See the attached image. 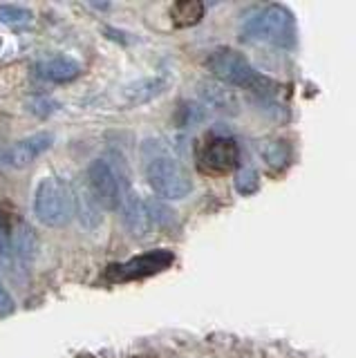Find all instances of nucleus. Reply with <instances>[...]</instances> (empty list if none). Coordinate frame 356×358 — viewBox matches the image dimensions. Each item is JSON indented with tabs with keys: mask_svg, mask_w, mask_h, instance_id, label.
I'll list each match as a JSON object with an SVG mask.
<instances>
[{
	"mask_svg": "<svg viewBox=\"0 0 356 358\" xmlns=\"http://www.w3.org/2000/svg\"><path fill=\"white\" fill-rule=\"evenodd\" d=\"M31 208L43 227H65L74 215V188H70L61 177H43L36 184Z\"/></svg>",
	"mask_w": 356,
	"mask_h": 358,
	"instance_id": "f257e3e1",
	"label": "nucleus"
},
{
	"mask_svg": "<svg viewBox=\"0 0 356 358\" xmlns=\"http://www.w3.org/2000/svg\"><path fill=\"white\" fill-rule=\"evenodd\" d=\"M208 72L215 78H220L222 83L236 85V87H247L253 92H271V81L266 76H262L255 67L244 59V56L236 50L222 48L215 50L208 56L206 61Z\"/></svg>",
	"mask_w": 356,
	"mask_h": 358,
	"instance_id": "f03ea898",
	"label": "nucleus"
},
{
	"mask_svg": "<svg viewBox=\"0 0 356 358\" xmlns=\"http://www.w3.org/2000/svg\"><path fill=\"white\" fill-rule=\"evenodd\" d=\"M244 41L266 38L278 48H292L296 43V22L294 14L283 5H269L255 11L251 18H247L242 27Z\"/></svg>",
	"mask_w": 356,
	"mask_h": 358,
	"instance_id": "7ed1b4c3",
	"label": "nucleus"
},
{
	"mask_svg": "<svg viewBox=\"0 0 356 358\" xmlns=\"http://www.w3.org/2000/svg\"><path fill=\"white\" fill-rule=\"evenodd\" d=\"M148 184L159 199H184L193 193V179L169 155H155L146 164Z\"/></svg>",
	"mask_w": 356,
	"mask_h": 358,
	"instance_id": "20e7f679",
	"label": "nucleus"
},
{
	"mask_svg": "<svg viewBox=\"0 0 356 358\" xmlns=\"http://www.w3.org/2000/svg\"><path fill=\"white\" fill-rule=\"evenodd\" d=\"M199 166L206 173L213 175H225L236 171L238 159H240V148L236 139L225 137V134H208V137L199 145Z\"/></svg>",
	"mask_w": 356,
	"mask_h": 358,
	"instance_id": "39448f33",
	"label": "nucleus"
},
{
	"mask_svg": "<svg viewBox=\"0 0 356 358\" xmlns=\"http://www.w3.org/2000/svg\"><path fill=\"white\" fill-rule=\"evenodd\" d=\"M87 188L92 190V195L101 204V208L115 210L121 206L124 186H121L117 171L106 159H94L87 166Z\"/></svg>",
	"mask_w": 356,
	"mask_h": 358,
	"instance_id": "423d86ee",
	"label": "nucleus"
},
{
	"mask_svg": "<svg viewBox=\"0 0 356 358\" xmlns=\"http://www.w3.org/2000/svg\"><path fill=\"white\" fill-rule=\"evenodd\" d=\"M54 143L52 132H34L29 137L16 141L14 145L5 148V166L23 171V168L31 166L43 152H48Z\"/></svg>",
	"mask_w": 356,
	"mask_h": 358,
	"instance_id": "0eeeda50",
	"label": "nucleus"
},
{
	"mask_svg": "<svg viewBox=\"0 0 356 358\" xmlns=\"http://www.w3.org/2000/svg\"><path fill=\"white\" fill-rule=\"evenodd\" d=\"M121 220H124L126 229L135 235V238H143L150 231V217L146 210V199H141L135 190L124 188V199H121Z\"/></svg>",
	"mask_w": 356,
	"mask_h": 358,
	"instance_id": "6e6552de",
	"label": "nucleus"
},
{
	"mask_svg": "<svg viewBox=\"0 0 356 358\" xmlns=\"http://www.w3.org/2000/svg\"><path fill=\"white\" fill-rule=\"evenodd\" d=\"M36 74L52 83H68L81 74V65L68 56H50L36 63Z\"/></svg>",
	"mask_w": 356,
	"mask_h": 358,
	"instance_id": "1a4fd4ad",
	"label": "nucleus"
},
{
	"mask_svg": "<svg viewBox=\"0 0 356 358\" xmlns=\"http://www.w3.org/2000/svg\"><path fill=\"white\" fill-rule=\"evenodd\" d=\"M171 262H173V255L169 251L155 249L146 255H139L135 260H130L121 266H115V268H121V278H139V275L162 271V268H166Z\"/></svg>",
	"mask_w": 356,
	"mask_h": 358,
	"instance_id": "9d476101",
	"label": "nucleus"
},
{
	"mask_svg": "<svg viewBox=\"0 0 356 358\" xmlns=\"http://www.w3.org/2000/svg\"><path fill=\"white\" fill-rule=\"evenodd\" d=\"M166 90V81L159 76H148V78H139V81H132L130 85L124 87V101L128 106H143L152 101L155 96H159Z\"/></svg>",
	"mask_w": 356,
	"mask_h": 358,
	"instance_id": "9b49d317",
	"label": "nucleus"
},
{
	"mask_svg": "<svg viewBox=\"0 0 356 358\" xmlns=\"http://www.w3.org/2000/svg\"><path fill=\"white\" fill-rule=\"evenodd\" d=\"M74 215L79 217L85 229H94L101 222V204L94 199L87 184L74 188Z\"/></svg>",
	"mask_w": 356,
	"mask_h": 358,
	"instance_id": "f8f14e48",
	"label": "nucleus"
},
{
	"mask_svg": "<svg viewBox=\"0 0 356 358\" xmlns=\"http://www.w3.org/2000/svg\"><path fill=\"white\" fill-rule=\"evenodd\" d=\"M9 235H12V246L18 260H25V262L34 260L38 251V238L34 229H31L27 222H18Z\"/></svg>",
	"mask_w": 356,
	"mask_h": 358,
	"instance_id": "ddd939ff",
	"label": "nucleus"
},
{
	"mask_svg": "<svg viewBox=\"0 0 356 358\" xmlns=\"http://www.w3.org/2000/svg\"><path fill=\"white\" fill-rule=\"evenodd\" d=\"M202 94H204V101L211 108H215L220 112H227V115L238 112V99L225 85H211L208 83V85H204Z\"/></svg>",
	"mask_w": 356,
	"mask_h": 358,
	"instance_id": "4468645a",
	"label": "nucleus"
},
{
	"mask_svg": "<svg viewBox=\"0 0 356 358\" xmlns=\"http://www.w3.org/2000/svg\"><path fill=\"white\" fill-rule=\"evenodd\" d=\"M171 16L177 27H191L197 25L204 16V5L197 0H184V3H175L171 9Z\"/></svg>",
	"mask_w": 356,
	"mask_h": 358,
	"instance_id": "2eb2a0df",
	"label": "nucleus"
},
{
	"mask_svg": "<svg viewBox=\"0 0 356 358\" xmlns=\"http://www.w3.org/2000/svg\"><path fill=\"white\" fill-rule=\"evenodd\" d=\"M260 155L271 168H283L289 162V145L285 141H264L260 143Z\"/></svg>",
	"mask_w": 356,
	"mask_h": 358,
	"instance_id": "dca6fc26",
	"label": "nucleus"
},
{
	"mask_svg": "<svg viewBox=\"0 0 356 358\" xmlns=\"http://www.w3.org/2000/svg\"><path fill=\"white\" fill-rule=\"evenodd\" d=\"M146 210L150 224H157V227H171V224H175V210L164 199H146Z\"/></svg>",
	"mask_w": 356,
	"mask_h": 358,
	"instance_id": "f3484780",
	"label": "nucleus"
},
{
	"mask_svg": "<svg viewBox=\"0 0 356 358\" xmlns=\"http://www.w3.org/2000/svg\"><path fill=\"white\" fill-rule=\"evenodd\" d=\"M34 20V14L27 7H18V5H0V22H7V25H16V27H25Z\"/></svg>",
	"mask_w": 356,
	"mask_h": 358,
	"instance_id": "a211bd4d",
	"label": "nucleus"
},
{
	"mask_svg": "<svg viewBox=\"0 0 356 358\" xmlns=\"http://www.w3.org/2000/svg\"><path fill=\"white\" fill-rule=\"evenodd\" d=\"M260 179H258V171L253 166H242L238 175H236V190L240 195H251L255 188H258Z\"/></svg>",
	"mask_w": 356,
	"mask_h": 358,
	"instance_id": "6ab92c4d",
	"label": "nucleus"
},
{
	"mask_svg": "<svg viewBox=\"0 0 356 358\" xmlns=\"http://www.w3.org/2000/svg\"><path fill=\"white\" fill-rule=\"evenodd\" d=\"M27 110L31 112L34 117H41V119H45V117H50V115H54V112L59 110V103L54 99H50V96H43V94H38V96H31V99H27Z\"/></svg>",
	"mask_w": 356,
	"mask_h": 358,
	"instance_id": "aec40b11",
	"label": "nucleus"
},
{
	"mask_svg": "<svg viewBox=\"0 0 356 358\" xmlns=\"http://www.w3.org/2000/svg\"><path fill=\"white\" fill-rule=\"evenodd\" d=\"M14 309H16V302H14L12 294L7 291V287L3 285V280H0V318L14 313Z\"/></svg>",
	"mask_w": 356,
	"mask_h": 358,
	"instance_id": "412c9836",
	"label": "nucleus"
},
{
	"mask_svg": "<svg viewBox=\"0 0 356 358\" xmlns=\"http://www.w3.org/2000/svg\"><path fill=\"white\" fill-rule=\"evenodd\" d=\"M0 224H3V222H0Z\"/></svg>",
	"mask_w": 356,
	"mask_h": 358,
	"instance_id": "4be33fe9",
	"label": "nucleus"
}]
</instances>
